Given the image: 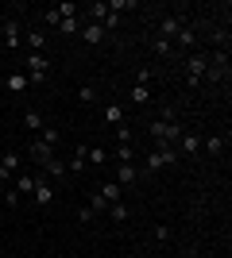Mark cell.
<instances>
[{
    "mask_svg": "<svg viewBox=\"0 0 232 258\" xmlns=\"http://www.w3.org/2000/svg\"><path fill=\"white\" fill-rule=\"evenodd\" d=\"M4 39H8V46H20V23L16 20L4 23Z\"/></svg>",
    "mask_w": 232,
    "mask_h": 258,
    "instance_id": "19",
    "label": "cell"
},
{
    "mask_svg": "<svg viewBox=\"0 0 232 258\" xmlns=\"http://www.w3.org/2000/svg\"><path fill=\"white\" fill-rule=\"evenodd\" d=\"M4 85H8V93H27V85H31V81H27V74H8V81H4Z\"/></svg>",
    "mask_w": 232,
    "mask_h": 258,
    "instance_id": "14",
    "label": "cell"
},
{
    "mask_svg": "<svg viewBox=\"0 0 232 258\" xmlns=\"http://www.w3.org/2000/svg\"><path fill=\"white\" fill-rule=\"evenodd\" d=\"M116 258H124V254H116Z\"/></svg>",
    "mask_w": 232,
    "mask_h": 258,
    "instance_id": "39",
    "label": "cell"
},
{
    "mask_svg": "<svg viewBox=\"0 0 232 258\" xmlns=\"http://www.w3.org/2000/svg\"><path fill=\"white\" fill-rule=\"evenodd\" d=\"M178 147H182L186 154H198V151H201V135H182V139H178Z\"/></svg>",
    "mask_w": 232,
    "mask_h": 258,
    "instance_id": "18",
    "label": "cell"
},
{
    "mask_svg": "<svg viewBox=\"0 0 232 258\" xmlns=\"http://www.w3.org/2000/svg\"><path fill=\"white\" fill-rule=\"evenodd\" d=\"M205 74H209V58H205V54H194V58H190V85H201Z\"/></svg>",
    "mask_w": 232,
    "mask_h": 258,
    "instance_id": "6",
    "label": "cell"
},
{
    "mask_svg": "<svg viewBox=\"0 0 232 258\" xmlns=\"http://www.w3.org/2000/svg\"><path fill=\"white\" fill-rule=\"evenodd\" d=\"M170 239V227H155V243H166Z\"/></svg>",
    "mask_w": 232,
    "mask_h": 258,
    "instance_id": "37",
    "label": "cell"
},
{
    "mask_svg": "<svg viewBox=\"0 0 232 258\" xmlns=\"http://www.w3.org/2000/svg\"><path fill=\"white\" fill-rule=\"evenodd\" d=\"M77 100H81V104H93V100H97V89H93V85H81V89H77Z\"/></svg>",
    "mask_w": 232,
    "mask_h": 258,
    "instance_id": "26",
    "label": "cell"
},
{
    "mask_svg": "<svg viewBox=\"0 0 232 258\" xmlns=\"http://www.w3.org/2000/svg\"><path fill=\"white\" fill-rule=\"evenodd\" d=\"M93 216H97V212H93L89 205H81V208H77V220H81V224H93Z\"/></svg>",
    "mask_w": 232,
    "mask_h": 258,
    "instance_id": "33",
    "label": "cell"
},
{
    "mask_svg": "<svg viewBox=\"0 0 232 258\" xmlns=\"http://www.w3.org/2000/svg\"><path fill=\"white\" fill-rule=\"evenodd\" d=\"M174 50V43H166V39H159V43H155V54H170Z\"/></svg>",
    "mask_w": 232,
    "mask_h": 258,
    "instance_id": "36",
    "label": "cell"
},
{
    "mask_svg": "<svg viewBox=\"0 0 232 258\" xmlns=\"http://www.w3.org/2000/svg\"><path fill=\"white\" fill-rule=\"evenodd\" d=\"M135 181H140V170H135L132 162H120L116 166V185L124 189V185H135Z\"/></svg>",
    "mask_w": 232,
    "mask_h": 258,
    "instance_id": "7",
    "label": "cell"
},
{
    "mask_svg": "<svg viewBox=\"0 0 232 258\" xmlns=\"http://www.w3.org/2000/svg\"><path fill=\"white\" fill-rule=\"evenodd\" d=\"M23 127H27V131H43V127H47V119L39 116L35 108H27V112H23Z\"/></svg>",
    "mask_w": 232,
    "mask_h": 258,
    "instance_id": "12",
    "label": "cell"
},
{
    "mask_svg": "<svg viewBox=\"0 0 232 258\" xmlns=\"http://www.w3.org/2000/svg\"><path fill=\"white\" fill-rule=\"evenodd\" d=\"M201 147H205V151H209V154H224V147H228V139H224V135H209V139H201Z\"/></svg>",
    "mask_w": 232,
    "mask_h": 258,
    "instance_id": "15",
    "label": "cell"
},
{
    "mask_svg": "<svg viewBox=\"0 0 232 258\" xmlns=\"http://www.w3.org/2000/svg\"><path fill=\"white\" fill-rule=\"evenodd\" d=\"M31 197H35V205H39V208L55 205V185L47 181L43 173H35V189H31Z\"/></svg>",
    "mask_w": 232,
    "mask_h": 258,
    "instance_id": "4",
    "label": "cell"
},
{
    "mask_svg": "<svg viewBox=\"0 0 232 258\" xmlns=\"http://www.w3.org/2000/svg\"><path fill=\"white\" fill-rule=\"evenodd\" d=\"M97 193L101 197H105V201H109V205H116V201H124V189H120V185H116V181H105V185H101V189H97Z\"/></svg>",
    "mask_w": 232,
    "mask_h": 258,
    "instance_id": "13",
    "label": "cell"
},
{
    "mask_svg": "<svg viewBox=\"0 0 232 258\" xmlns=\"http://www.w3.org/2000/svg\"><path fill=\"white\" fill-rule=\"evenodd\" d=\"M178 258H194V250H182V254H178Z\"/></svg>",
    "mask_w": 232,
    "mask_h": 258,
    "instance_id": "38",
    "label": "cell"
},
{
    "mask_svg": "<svg viewBox=\"0 0 232 258\" xmlns=\"http://www.w3.org/2000/svg\"><path fill=\"white\" fill-rule=\"evenodd\" d=\"M109 216H112V220H116V224H124V220H128V205H124V201H116V205H109Z\"/></svg>",
    "mask_w": 232,
    "mask_h": 258,
    "instance_id": "25",
    "label": "cell"
},
{
    "mask_svg": "<svg viewBox=\"0 0 232 258\" xmlns=\"http://www.w3.org/2000/svg\"><path fill=\"white\" fill-rule=\"evenodd\" d=\"M58 27H62V35H77V31H81L77 16H62V23H58Z\"/></svg>",
    "mask_w": 232,
    "mask_h": 258,
    "instance_id": "23",
    "label": "cell"
},
{
    "mask_svg": "<svg viewBox=\"0 0 232 258\" xmlns=\"http://www.w3.org/2000/svg\"><path fill=\"white\" fill-rule=\"evenodd\" d=\"M151 100V89L147 85H132V104H147Z\"/></svg>",
    "mask_w": 232,
    "mask_h": 258,
    "instance_id": "24",
    "label": "cell"
},
{
    "mask_svg": "<svg viewBox=\"0 0 232 258\" xmlns=\"http://www.w3.org/2000/svg\"><path fill=\"white\" fill-rule=\"evenodd\" d=\"M85 151H89V147H77V151H74V158H70V170H85V166H89V158H85Z\"/></svg>",
    "mask_w": 232,
    "mask_h": 258,
    "instance_id": "20",
    "label": "cell"
},
{
    "mask_svg": "<svg viewBox=\"0 0 232 258\" xmlns=\"http://www.w3.org/2000/svg\"><path fill=\"white\" fill-rule=\"evenodd\" d=\"M77 35H81L85 43H105V27H101V23H85Z\"/></svg>",
    "mask_w": 232,
    "mask_h": 258,
    "instance_id": "11",
    "label": "cell"
},
{
    "mask_svg": "<svg viewBox=\"0 0 232 258\" xmlns=\"http://www.w3.org/2000/svg\"><path fill=\"white\" fill-rule=\"evenodd\" d=\"M39 139H43V143H51V147H55V143L62 139V131H58V127H43V131H39Z\"/></svg>",
    "mask_w": 232,
    "mask_h": 258,
    "instance_id": "27",
    "label": "cell"
},
{
    "mask_svg": "<svg viewBox=\"0 0 232 258\" xmlns=\"http://www.w3.org/2000/svg\"><path fill=\"white\" fill-rule=\"evenodd\" d=\"M174 162H178L174 147H155V151L147 154V170H166V166H174Z\"/></svg>",
    "mask_w": 232,
    "mask_h": 258,
    "instance_id": "3",
    "label": "cell"
},
{
    "mask_svg": "<svg viewBox=\"0 0 232 258\" xmlns=\"http://www.w3.org/2000/svg\"><path fill=\"white\" fill-rule=\"evenodd\" d=\"M85 158L93 162V166H105V162H109V154H105V147H89V151H85Z\"/></svg>",
    "mask_w": 232,
    "mask_h": 258,
    "instance_id": "22",
    "label": "cell"
},
{
    "mask_svg": "<svg viewBox=\"0 0 232 258\" xmlns=\"http://www.w3.org/2000/svg\"><path fill=\"white\" fill-rule=\"evenodd\" d=\"M151 81H155L151 70H135V85H147V89H151Z\"/></svg>",
    "mask_w": 232,
    "mask_h": 258,
    "instance_id": "30",
    "label": "cell"
},
{
    "mask_svg": "<svg viewBox=\"0 0 232 258\" xmlns=\"http://www.w3.org/2000/svg\"><path fill=\"white\" fill-rule=\"evenodd\" d=\"M12 173H20V154H4L0 158V181H8Z\"/></svg>",
    "mask_w": 232,
    "mask_h": 258,
    "instance_id": "9",
    "label": "cell"
},
{
    "mask_svg": "<svg viewBox=\"0 0 232 258\" xmlns=\"http://www.w3.org/2000/svg\"><path fill=\"white\" fill-rule=\"evenodd\" d=\"M43 20L51 23V27H58V23H62V12H58V8H47V12H43Z\"/></svg>",
    "mask_w": 232,
    "mask_h": 258,
    "instance_id": "32",
    "label": "cell"
},
{
    "mask_svg": "<svg viewBox=\"0 0 232 258\" xmlns=\"http://www.w3.org/2000/svg\"><path fill=\"white\" fill-rule=\"evenodd\" d=\"M116 162H132V143H120V147H116Z\"/></svg>",
    "mask_w": 232,
    "mask_h": 258,
    "instance_id": "31",
    "label": "cell"
},
{
    "mask_svg": "<svg viewBox=\"0 0 232 258\" xmlns=\"http://www.w3.org/2000/svg\"><path fill=\"white\" fill-rule=\"evenodd\" d=\"M39 173H43L47 181H51V177H62V173H66V162H58V158H51V162H47V166H43V170H39Z\"/></svg>",
    "mask_w": 232,
    "mask_h": 258,
    "instance_id": "16",
    "label": "cell"
},
{
    "mask_svg": "<svg viewBox=\"0 0 232 258\" xmlns=\"http://www.w3.org/2000/svg\"><path fill=\"white\" fill-rule=\"evenodd\" d=\"M47 74H51V58H47V54H27V81H31V85H43Z\"/></svg>",
    "mask_w": 232,
    "mask_h": 258,
    "instance_id": "2",
    "label": "cell"
},
{
    "mask_svg": "<svg viewBox=\"0 0 232 258\" xmlns=\"http://www.w3.org/2000/svg\"><path fill=\"white\" fill-rule=\"evenodd\" d=\"M116 143H132V131L124 127V123H120V127H116Z\"/></svg>",
    "mask_w": 232,
    "mask_h": 258,
    "instance_id": "35",
    "label": "cell"
},
{
    "mask_svg": "<svg viewBox=\"0 0 232 258\" xmlns=\"http://www.w3.org/2000/svg\"><path fill=\"white\" fill-rule=\"evenodd\" d=\"M178 31H182V16H166V20L159 23V39H166V43H170Z\"/></svg>",
    "mask_w": 232,
    "mask_h": 258,
    "instance_id": "8",
    "label": "cell"
},
{
    "mask_svg": "<svg viewBox=\"0 0 232 258\" xmlns=\"http://www.w3.org/2000/svg\"><path fill=\"white\" fill-rule=\"evenodd\" d=\"M23 43L31 46V54H43V46H47V39L39 31H27V39H23Z\"/></svg>",
    "mask_w": 232,
    "mask_h": 258,
    "instance_id": "21",
    "label": "cell"
},
{
    "mask_svg": "<svg viewBox=\"0 0 232 258\" xmlns=\"http://www.w3.org/2000/svg\"><path fill=\"white\" fill-rule=\"evenodd\" d=\"M89 208H93V212H109V201H105L101 193H93L89 197Z\"/></svg>",
    "mask_w": 232,
    "mask_h": 258,
    "instance_id": "28",
    "label": "cell"
},
{
    "mask_svg": "<svg viewBox=\"0 0 232 258\" xmlns=\"http://www.w3.org/2000/svg\"><path fill=\"white\" fill-rule=\"evenodd\" d=\"M105 123L120 127V123H124V108H120V104H105Z\"/></svg>",
    "mask_w": 232,
    "mask_h": 258,
    "instance_id": "17",
    "label": "cell"
},
{
    "mask_svg": "<svg viewBox=\"0 0 232 258\" xmlns=\"http://www.w3.org/2000/svg\"><path fill=\"white\" fill-rule=\"evenodd\" d=\"M31 189H35V173L20 170V173H16V193H20V197H31Z\"/></svg>",
    "mask_w": 232,
    "mask_h": 258,
    "instance_id": "10",
    "label": "cell"
},
{
    "mask_svg": "<svg viewBox=\"0 0 232 258\" xmlns=\"http://www.w3.org/2000/svg\"><path fill=\"white\" fill-rule=\"evenodd\" d=\"M178 43H186V46H194V27H186V23H182V31L174 35Z\"/></svg>",
    "mask_w": 232,
    "mask_h": 258,
    "instance_id": "29",
    "label": "cell"
},
{
    "mask_svg": "<svg viewBox=\"0 0 232 258\" xmlns=\"http://www.w3.org/2000/svg\"><path fill=\"white\" fill-rule=\"evenodd\" d=\"M0 205H8V208H16V205H20V193H16V189H8V197H4V201H0Z\"/></svg>",
    "mask_w": 232,
    "mask_h": 258,
    "instance_id": "34",
    "label": "cell"
},
{
    "mask_svg": "<svg viewBox=\"0 0 232 258\" xmlns=\"http://www.w3.org/2000/svg\"><path fill=\"white\" fill-rule=\"evenodd\" d=\"M0 208H4V205H0Z\"/></svg>",
    "mask_w": 232,
    "mask_h": 258,
    "instance_id": "40",
    "label": "cell"
},
{
    "mask_svg": "<svg viewBox=\"0 0 232 258\" xmlns=\"http://www.w3.org/2000/svg\"><path fill=\"white\" fill-rule=\"evenodd\" d=\"M27 154H31V162H35V166H47V162L55 158V147H51V143H43V139H31Z\"/></svg>",
    "mask_w": 232,
    "mask_h": 258,
    "instance_id": "5",
    "label": "cell"
},
{
    "mask_svg": "<svg viewBox=\"0 0 232 258\" xmlns=\"http://www.w3.org/2000/svg\"><path fill=\"white\" fill-rule=\"evenodd\" d=\"M151 135H155V147H174L186 131H182L178 119H155V123H151Z\"/></svg>",
    "mask_w": 232,
    "mask_h": 258,
    "instance_id": "1",
    "label": "cell"
}]
</instances>
